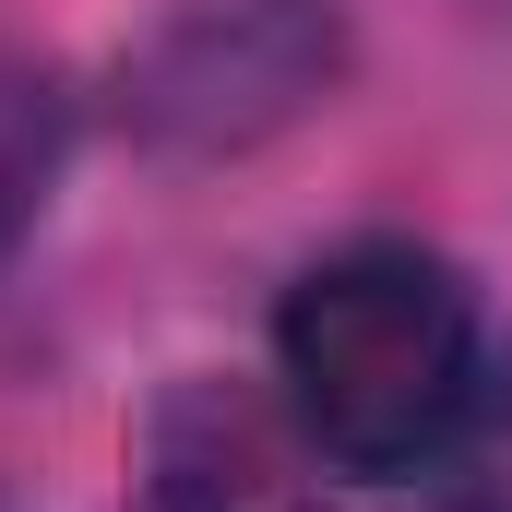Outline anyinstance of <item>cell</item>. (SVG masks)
<instances>
[{
    "label": "cell",
    "mask_w": 512,
    "mask_h": 512,
    "mask_svg": "<svg viewBox=\"0 0 512 512\" xmlns=\"http://www.w3.org/2000/svg\"><path fill=\"white\" fill-rule=\"evenodd\" d=\"M60 167H72V84L24 48H0V262L36 239Z\"/></svg>",
    "instance_id": "277c9868"
},
{
    "label": "cell",
    "mask_w": 512,
    "mask_h": 512,
    "mask_svg": "<svg viewBox=\"0 0 512 512\" xmlns=\"http://www.w3.org/2000/svg\"><path fill=\"white\" fill-rule=\"evenodd\" d=\"M346 72L334 0H179L120 60V120L155 155H251Z\"/></svg>",
    "instance_id": "7a4b0ae2"
},
{
    "label": "cell",
    "mask_w": 512,
    "mask_h": 512,
    "mask_svg": "<svg viewBox=\"0 0 512 512\" xmlns=\"http://www.w3.org/2000/svg\"><path fill=\"white\" fill-rule=\"evenodd\" d=\"M477 393H489L477 286L429 239H346L274 310V405L310 441V465L358 489H405L453 465Z\"/></svg>",
    "instance_id": "6da1fadb"
},
{
    "label": "cell",
    "mask_w": 512,
    "mask_h": 512,
    "mask_svg": "<svg viewBox=\"0 0 512 512\" xmlns=\"http://www.w3.org/2000/svg\"><path fill=\"white\" fill-rule=\"evenodd\" d=\"M453 512H512V370H489L465 441H453Z\"/></svg>",
    "instance_id": "5b68a950"
},
{
    "label": "cell",
    "mask_w": 512,
    "mask_h": 512,
    "mask_svg": "<svg viewBox=\"0 0 512 512\" xmlns=\"http://www.w3.org/2000/svg\"><path fill=\"white\" fill-rule=\"evenodd\" d=\"M131 512H310V441L286 429L274 393L191 370L143 417Z\"/></svg>",
    "instance_id": "3957f363"
}]
</instances>
